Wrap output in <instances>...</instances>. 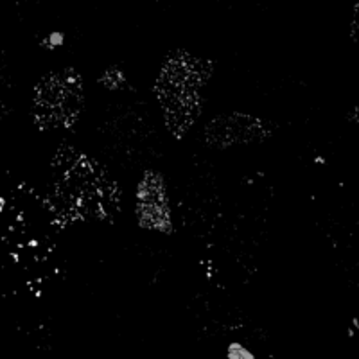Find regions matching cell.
<instances>
[{
    "label": "cell",
    "mask_w": 359,
    "mask_h": 359,
    "mask_svg": "<svg viewBox=\"0 0 359 359\" xmlns=\"http://www.w3.org/2000/svg\"><path fill=\"white\" fill-rule=\"evenodd\" d=\"M207 78V67L187 53H176L168 60L156 85L168 126L182 137L200 114V88Z\"/></svg>",
    "instance_id": "obj_1"
},
{
    "label": "cell",
    "mask_w": 359,
    "mask_h": 359,
    "mask_svg": "<svg viewBox=\"0 0 359 359\" xmlns=\"http://www.w3.org/2000/svg\"><path fill=\"white\" fill-rule=\"evenodd\" d=\"M81 107V78L74 70L50 74L38 83L34 95V121L43 130L72 126Z\"/></svg>",
    "instance_id": "obj_2"
},
{
    "label": "cell",
    "mask_w": 359,
    "mask_h": 359,
    "mask_svg": "<svg viewBox=\"0 0 359 359\" xmlns=\"http://www.w3.org/2000/svg\"><path fill=\"white\" fill-rule=\"evenodd\" d=\"M216 124L223 126V130L216 131L207 130V137L210 139V142H214L216 139H219L221 142L217 146H229V144L236 142H250L253 140V135L262 133V123L257 118L246 117V115H232V117H221L217 121H214Z\"/></svg>",
    "instance_id": "obj_3"
}]
</instances>
